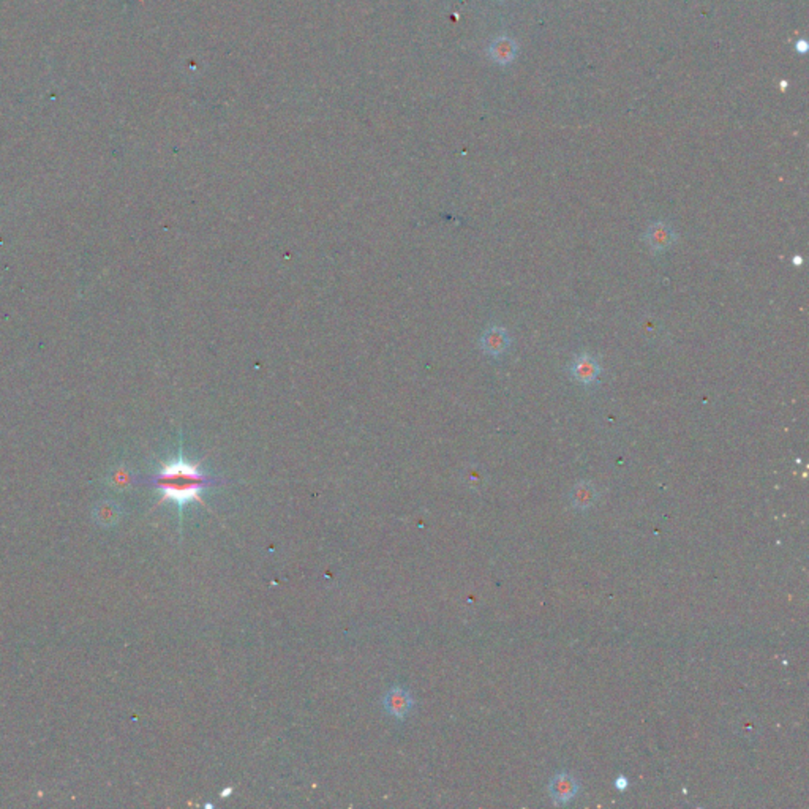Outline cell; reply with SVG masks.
<instances>
[{
    "mask_svg": "<svg viewBox=\"0 0 809 809\" xmlns=\"http://www.w3.org/2000/svg\"><path fill=\"white\" fill-rule=\"evenodd\" d=\"M481 347L487 354L499 356L509 348V335H507L506 329L492 326L484 332L481 339Z\"/></svg>",
    "mask_w": 809,
    "mask_h": 809,
    "instance_id": "5b68a950",
    "label": "cell"
},
{
    "mask_svg": "<svg viewBox=\"0 0 809 809\" xmlns=\"http://www.w3.org/2000/svg\"><path fill=\"white\" fill-rule=\"evenodd\" d=\"M795 49H797V51H798V53L805 54V53L808 51V45H806V41H805V40H800V41H797Z\"/></svg>",
    "mask_w": 809,
    "mask_h": 809,
    "instance_id": "9c48e42d",
    "label": "cell"
},
{
    "mask_svg": "<svg viewBox=\"0 0 809 809\" xmlns=\"http://www.w3.org/2000/svg\"><path fill=\"white\" fill-rule=\"evenodd\" d=\"M645 239L651 250H655V252H662V250L669 248L672 243L677 240V234L669 225L660 221V223H653L648 228Z\"/></svg>",
    "mask_w": 809,
    "mask_h": 809,
    "instance_id": "8992f818",
    "label": "cell"
},
{
    "mask_svg": "<svg viewBox=\"0 0 809 809\" xmlns=\"http://www.w3.org/2000/svg\"><path fill=\"white\" fill-rule=\"evenodd\" d=\"M571 504L576 509H588L598 499V492L591 482H578L569 493Z\"/></svg>",
    "mask_w": 809,
    "mask_h": 809,
    "instance_id": "52a82bcc",
    "label": "cell"
},
{
    "mask_svg": "<svg viewBox=\"0 0 809 809\" xmlns=\"http://www.w3.org/2000/svg\"><path fill=\"white\" fill-rule=\"evenodd\" d=\"M517 53V46H515L514 40L507 37H499L492 43L490 46V55L499 65H507L511 63Z\"/></svg>",
    "mask_w": 809,
    "mask_h": 809,
    "instance_id": "ba28073f",
    "label": "cell"
},
{
    "mask_svg": "<svg viewBox=\"0 0 809 809\" xmlns=\"http://www.w3.org/2000/svg\"><path fill=\"white\" fill-rule=\"evenodd\" d=\"M549 791L550 795H552V798L555 800V803L564 805L576 797V793L578 791V784L574 776L569 775V773H560V775H556L552 781H550Z\"/></svg>",
    "mask_w": 809,
    "mask_h": 809,
    "instance_id": "3957f363",
    "label": "cell"
},
{
    "mask_svg": "<svg viewBox=\"0 0 809 809\" xmlns=\"http://www.w3.org/2000/svg\"><path fill=\"white\" fill-rule=\"evenodd\" d=\"M569 370L572 378L582 384H591L596 381V378L599 376L601 371L599 364L588 354L577 356L576 359L572 361Z\"/></svg>",
    "mask_w": 809,
    "mask_h": 809,
    "instance_id": "277c9868",
    "label": "cell"
},
{
    "mask_svg": "<svg viewBox=\"0 0 809 809\" xmlns=\"http://www.w3.org/2000/svg\"><path fill=\"white\" fill-rule=\"evenodd\" d=\"M152 484L162 492V501H173L179 507V514H182L184 507L191 501L203 503L201 492L218 481L204 475L198 463L189 462L181 453L177 459L162 465Z\"/></svg>",
    "mask_w": 809,
    "mask_h": 809,
    "instance_id": "6da1fadb",
    "label": "cell"
},
{
    "mask_svg": "<svg viewBox=\"0 0 809 809\" xmlns=\"http://www.w3.org/2000/svg\"><path fill=\"white\" fill-rule=\"evenodd\" d=\"M413 704L414 702H413L411 694L408 692L406 689L400 688V686L392 688L388 694H386V697H384L386 710H388V713L392 714L393 718H397V719H403L405 716L411 712Z\"/></svg>",
    "mask_w": 809,
    "mask_h": 809,
    "instance_id": "7a4b0ae2",
    "label": "cell"
}]
</instances>
